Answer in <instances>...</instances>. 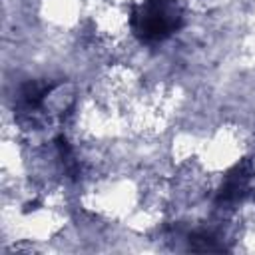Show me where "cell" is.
I'll return each mask as SVG.
<instances>
[{"instance_id": "1", "label": "cell", "mask_w": 255, "mask_h": 255, "mask_svg": "<svg viewBox=\"0 0 255 255\" xmlns=\"http://www.w3.org/2000/svg\"><path fill=\"white\" fill-rule=\"evenodd\" d=\"M135 30L145 38L167 36L179 20V10L173 0H149L135 12Z\"/></svg>"}]
</instances>
